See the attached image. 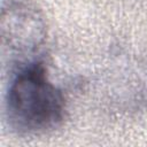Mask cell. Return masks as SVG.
<instances>
[{
    "mask_svg": "<svg viewBox=\"0 0 147 147\" xmlns=\"http://www.w3.org/2000/svg\"><path fill=\"white\" fill-rule=\"evenodd\" d=\"M5 99L9 127L20 134H40L60 126L65 118L67 100L48 77L42 61L10 72Z\"/></svg>",
    "mask_w": 147,
    "mask_h": 147,
    "instance_id": "6da1fadb",
    "label": "cell"
},
{
    "mask_svg": "<svg viewBox=\"0 0 147 147\" xmlns=\"http://www.w3.org/2000/svg\"><path fill=\"white\" fill-rule=\"evenodd\" d=\"M1 46L10 72L42 61L47 39L46 24L38 10L23 2H10L1 13Z\"/></svg>",
    "mask_w": 147,
    "mask_h": 147,
    "instance_id": "7a4b0ae2",
    "label": "cell"
}]
</instances>
